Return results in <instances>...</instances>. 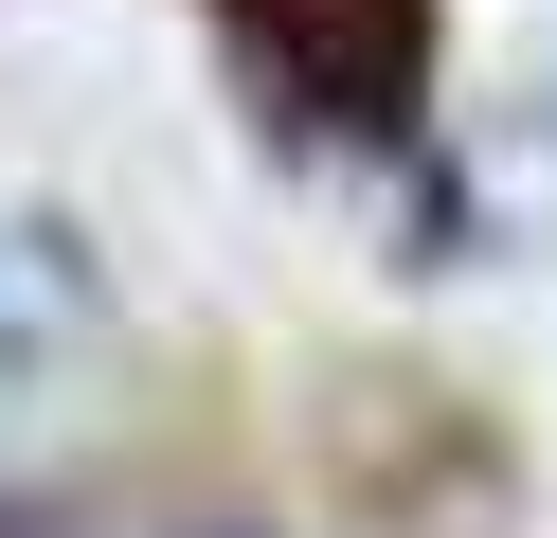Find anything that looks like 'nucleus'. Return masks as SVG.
I'll list each match as a JSON object with an SVG mask.
<instances>
[{"label": "nucleus", "mask_w": 557, "mask_h": 538, "mask_svg": "<svg viewBox=\"0 0 557 538\" xmlns=\"http://www.w3.org/2000/svg\"><path fill=\"white\" fill-rule=\"evenodd\" d=\"M73 323H90L73 251H54L37 215H0V395H18V377H54V359H73Z\"/></svg>", "instance_id": "nucleus-2"}, {"label": "nucleus", "mask_w": 557, "mask_h": 538, "mask_svg": "<svg viewBox=\"0 0 557 538\" xmlns=\"http://www.w3.org/2000/svg\"><path fill=\"white\" fill-rule=\"evenodd\" d=\"M234 54L288 90V126H396L413 108V0H234Z\"/></svg>", "instance_id": "nucleus-1"}]
</instances>
